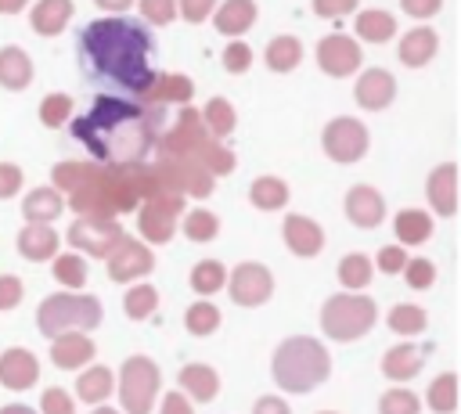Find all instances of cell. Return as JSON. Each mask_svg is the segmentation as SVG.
Wrapping results in <instances>:
<instances>
[{
    "mask_svg": "<svg viewBox=\"0 0 461 414\" xmlns=\"http://www.w3.org/2000/svg\"><path fill=\"white\" fill-rule=\"evenodd\" d=\"M162 133V112H151L140 101L94 97L90 112L72 119V137L101 166H140Z\"/></svg>",
    "mask_w": 461,
    "mask_h": 414,
    "instance_id": "cell-1",
    "label": "cell"
},
{
    "mask_svg": "<svg viewBox=\"0 0 461 414\" xmlns=\"http://www.w3.org/2000/svg\"><path fill=\"white\" fill-rule=\"evenodd\" d=\"M151 54H155L151 29L133 18H122V14L94 18L79 32V65H83L86 79L115 83L137 97L155 79Z\"/></svg>",
    "mask_w": 461,
    "mask_h": 414,
    "instance_id": "cell-2",
    "label": "cell"
},
{
    "mask_svg": "<svg viewBox=\"0 0 461 414\" xmlns=\"http://www.w3.org/2000/svg\"><path fill=\"white\" fill-rule=\"evenodd\" d=\"M270 371L285 392H310L331 374V356L317 338L295 335V338H285L277 346Z\"/></svg>",
    "mask_w": 461,
    "mask_h": 414,
    "instance_id": "cell-3",
    "label": "cell"
},
{
    "mask_svg": "<svg viewBox=\"0 0 461 414\" xmlns=\"http://www.w3.org/2000/svg\"><path fill=\"white\" fill-rule=\"evenodd\" d=\"M101 299L79 295V292H58L47 295L36 310V328L43 335H61V331H90L101 324Z\"/></svg>",
    "mask_w": 461,
    "mask_h": 414,
    "instance_id": "cell-4",
    "label": "cell"
},
{
    "mask_svg": "<svg viewBox=\"0 0 461 414\" xmlns=\"http://www.w3.org/2000/svg\"><path fill=\"white\" fill-rule=\"evenodd\" d=\"M378 320V310L367 295H353V292H342V295H331L321 310V328L331 342H353L360 335H367Z\"/></svg>",
    "mask_w": 461,
    "mask_h": 414,
    "instance_id": "cell-5",
    "label": "cell"
},
{
    "mask_svg": "<svg viewBox=\"0 0 461 414\" xmlns=\"http://www.w3.org/2000/svg\"><path fill=\"white\" fill-rule=\"evenodd\" d=\"M162 371L148 356H130L119 371V400L126 414H151V403L158 396Z\"/></svg>",
    "mask_w": 461,
    "mask_h": 414,
    "instance_id": "cell-6",
    "label": "cell"
},
{
    "mask_svg": "<svg viewBox=\"0 0 461 414\" xmlns=\"http://www.w3.org/2000/svg\"><path fill=\"white\" fill-rule=\"evenodd\" d=\"M321 148H324V155H328L331 162H342V166L360 162V158L367 155V126H364L360 119L339 115V119H331V122L324 126Z\"/></svg>",
    "mask_w": 461,
    "mask_h": 414,
    "instance_id": "cell-7",
    "label": "cell"
},
{
    "mask_svg": "<svg viewBox=\"0 0 461 414\" xmlns=\"http://www.w3.org/2000/svg\"><path fill=\"white\" fill-rule=\"evenodd\" d=\"M122 227L115 223V216H79L72 227H68V245L86 252V256H97V259H108V252L122 241Z\"/></svg>",
    "mask_w": 461,
    "mask_h": 414,
    "instance_id": "cell-8",
    "label": "cell"
},
{
    "mask_svg": "<svg viewBox=\"0 0 461 414\" xmlns=\"http://www.w3.org/2000/svg\"><path fill=\"white\" fill-rule=\"evenodd\" d=\"M184 202L180 194H155V198H144L140 202V216H137V227L144 234V241L151 245H166L173 234H176V216H180Z\"/></svg>",
    "mask_w": 461,
    "mask_h": 414,
    "instance_id": "cell-9",
    "label": "cell"
},
{
    "mask_svg": "<svg viewBox=\"0 0 461 414\" xmlns=\"http://www.w3.org/2000/svg\"><path fill=\"white\" fill-rule=\"evenodd\" d=\"M227 292L238 306H263L274 295V277L263 263H238L227 274Z\"/></svg>",
    "mask_w": 461,
    "mask_h": 414,
    "instance_id": "cell-10",
    "label": "cell"
},
{
    "mask_svg": "<svg viewBox=\"0 0 461 414\" xmlns=\"http://www.w3.org/2000/svg\"><path fill=\"white\" fill-rule=\"evenodd\" d=\"M360 43L353 40V36H346V32H331V36H324L321 43H317V65H321V72L324 76H331V79H346V76H353L357 68H360Z\"/></svg>",
    "mask_w": 461,
    "mask_h": 414,
    "instance_id": "cell-11",
    "label": "cell"
},
{
    "mask_svg": "<svg viewBox=\"0 0 461 414\" xmlns=\"http://www.w3.org/2000/svg\"><path fill=\"white\" fill-rule=\"evenodd\" d=\"M155 270V256L144 241H133V238H122L112 252H108V277L119 281V284H130L144 274Z\"/></svg>",
    "mask_w": 461,
    "mask_h": 414,
    "instance_id": "cell-12",
    "label": "cell"
},
{
    "mask_svg": "<svg viewBox=\"0 0 461 414\" xmlns=\"http://www.w3.org/2000/svg\"><path fill=\"white\" fill-rule=\"evenodd\" d=\"M353 97H357V104H360L364 112H382V108H389L393 97H396V79H393V72H385V68H364L360 79H357V86H353Z\"/></svg>",
    "mask_w": 461,
    "mask_h": 414,
    "instance_id": "cell-13",
    "label": "cell"
},
{
    "mask_svg": "<svg viewBox=\"0 0 461 414\" xmlns=\"http://www.w3.org/2000/svg\"><path fill=\"white\" fill-rule=\"evenodd\" d=\"M346 216H349L353 227L375 230V227L385 220V202H382V194H378L375 187L357 184V187L346 191Z\"/></svg>",
    "mask_w": 461,
    "mask_h": 414,
    "instance_id": "cell-14",
    "label": "cell"
},
{
    "mask_svg": "<svg viewBox=\"0 0 461 414\" xmlns=\"http://www.w3.org/2000/svg\"><path fill=\"white\" fill-rule=\"evenodd\" d=\"M285 245H288V252L292 256H299V259H313L321 248H324V230L310 220V216H303V212H292V216H285Z\"/></svg>",
    "mask_w": 461,
    "mask_h": 414,
    "instance_id": "cell-15",
    "label": "cell"
},
{
    "mask_svg": "<svg viewBox=\"0 0 461 414\" xmlns=\"http://www.w3.org/2000/svg\"><path fill=\"white\" fill-rule=\"evenodd\" d=\"M40 378V360L29 349H7L0 353V385H7L11 392H25L32 389Z\"/></svg>",
    "mask_w": 461,
    "mask_h": 414,
    "instance_id": "cell-16",
    "label": "cell"
},
{
    "mask_svg": "<svg viewBox=\"0 0 461 414\" xmlns=\"http://www.w3.org/2000/svg\"><path fill=\"white\" fill-rule=\"evenodd\" d=\"M425 194H429L432 212H439V216H454V212H457V166H454V162L436 166V169L429 173Z\"/></svg>",
    "mask_w": 461,
    "mask_h": 414,
    "instance_id": "cell-17",
    "label": "cell"
},
{
    "mask_svg": "<svg viewBox=\"0 0 461 414\" xmlns=\"http://www.w3.org/2000/svg\"><path fill=\"white\" fill-rule=\"evenodd\" d=\"M50 360L61 371H76V367H83V364L94 360V342L83 331H61L50 342Z\"/></svg>",
    "mask_w": 461,
    "mask_h": 414,
    "instance_id": "cell-18",
    "label": "cell"
},
{
    "mask_svg": "<svg viewBox=\"0 0 461 414\" xmlns=\"http://www.w3.org/2000/svg\"><path fill=\"white\" fill-rule=\"evenodd\" d=\"M140 97H144V104H191L194 83L180 72H158Z\"/></svg>",
    "mask_w": 461,
    "mask_h": 414,
    "instance_id": "cell-19",
    "label": "cell"
},
{
    "mask_svg": "<svg viewBox=\"0 0 461 414\" xmlns=\"http://www.w3.org/2000/svg\"><path fill=\"white\" fill-rule=\"evenodd\" d=\"M72 11H76L72 0H36L29 11V25L36 36H58L72 22Z\"/></svg>",
    "mask_w": 461,
    "mask_h": 414,
    "instance_id": "cell-20",
    "label": "cell"
},
{
    "mask_svg": "<svg viewBox=\"0 0 461 414\" xmlns=\"http://www.w3.org/2000/svg\"><path fill=\"white\" fill-rule=\"evenodd\" d=\"M439 50V36L429 25H414L411 32L400 36V61L407 68H421L432 61V54Z\"/></svg>",
    "mask_w": 461,
    "mask_h": 414,
    "instance_id": "cell-21",
    "label": "cell"
},
{
    "mask_svg": "<svg viewBox=\"0 0 461 414\" xmlns=\"http://www.w3.org/2000/svg\"><path fill=\"white\" fill-rule=\"evenodd\" d=\"M256 14H259L256 0H223L216 7V14H212V25L223 36H241V32H249L256 25Z\"/></svg>",
    "mask_w": 461,
    "mask_h": 414,
    "instance_id": "cell-22",
    "label": "cell"
},
{
    "mask_svg": "<svg viewBox=\"0 0 461 414\" xmlns=\"http://www.w3.org/2000/svg\"><path fill=\"white\" fill-rule=\"evenodd\" d=\"M61 212H65V198L58 187H32L22 198V216L29 223H54Z\"/></svg>",
    "mask_w": 461,
    "mask_h": 414,
    "instance_id": "cell-23",
    "label": "cell"
},
{
    "mask_svg": "<svg viewBox=\"0 0 461 414\" xmlns=\"http://www.w3.org/2000/svg\"><path fill=\"white\" fill-rule=\"evenodd\" d=\"M18 252H22L29 263L50 259V256H58V234H54L47 223H29V227H22V234H18Z\"/></svg>",
    "mask_w": 461,
    "mask_h": 414,
    "instance_id": "cell-24",
    "label": "cell"
},
{
    "mask_svg": "<svg viewBox=\"0 0 461 414\" xmlns=\"http://www.w3.org/2000/svg\"><path fill=\"white\" fill-rule=\"evenodd\" d=\"M32 83V61L22 47H0V86L25 90Z\"/></svg>",
    "mask_w": 461,
    "mask_h": 414,
    "instance_id": "cell-25",
    "label": "cell"
},
{
    "mask_svg": "<svg viewBox=\"0 0 461 414\" xmlns=\"http://www.w3.org/2000/svg\"><path fill=\"white\" fill-rule=\"evenodd\" d=\"M421 364H425V356L418 353V346L400 342V346H393V349L382 356V374L393 378V382H407V378H414V374L421 371Z\"/></svg>",
    "mask_w": 461,
    "mask_h": 414,
    "instance_id": "cell-26",
    "label": "cell"
},
{
    "mask_svg": "<svg viewBox=\"0 0 461 414\" xmlns=\"http://www.w3.org/2000/svg\"><path fill=\"white\" fill-rule=\"evenodd\" d=\"M353 29H357V36L364 43H385V40L396 36V18L389 11H382V7H367V11L357 14Z\"/></svg>",
    "mask_w": 461,
    "mask_h": 414,
    "instance_id": "cell-27",
    "label": "cell"
},
{
    "mask_svg": "<svg viewBox=\"0 0 461 414\" xmlns=\"http://www.w3.org/2000/svg\"><path fill=\"white\" fill-rule=\"evenodd\" d=\"M180 389H187L191 400L209 403V400L220 392V374H216L209 364H187V367L180 371Z\"/></svg>",
    "mask_w": 461,
    "mask_h": 414,
    "instance_id": "cell-28",
    "label": "cell"
},
{
    "mask_svg": "<svg viewBox=\"0 0 461 414\" xmlns=\"http://www.w3.org/2000/svg\"><path fill=\"white\" fill-rule=\"evenodd\" d=\"M393 230L403 245H421L432 238V216L421 212V209H400L396 220H393Z\"/></svg>",
    "mask_w": 461,
    "mask_h": 414,
    "instance_id": "cell-29",
    "label": "cell"
},
{
    "mask_svg": "<svg viewBox=\"0 0 461 414\" xmlns=\"http://www.w3.org/2000/svg\"><path fill=\"white\" fill-rule=\"evenodd\" d=\"M112 389H115V378H112V371H108L104 364L86 367V371L79 374V382H76V396H79L83 403H94V407H97L101 400H108Z\"/></svg>",
    "mask_w": 461,
    "mask_h": 414,
    "instance_id": "cell-30",
    "label": "cell"
},
{
    "mask_svg": "<svg viewBox=\"0 0 461 414\" xmlns=\"http://www.w3.org/2000/svg\"><path fill=\"white\" fill-rule=\"evenodd\" d=\"M249 202L263 212H274V209H285L288 205V184L281 176H259L252 180L249 187Z\"/></svg>",
    "mask_w": 461,
    "mask_h": 414,
    "instance_id": "cell-31",
    "label": "cell"
},
{
    "mask_svg": "<svg viewBox=\"0 0 461 414\" xmlns=\"http://www.w3.org/2000/svg\"><path fill=\"white\" fill-rule=\"evenodd\" d=\"M267 68L270 72H292L299 61H303V43L295 36H274L267 43Z\"/></svg>",
    "mask_w": 461,
    "mask_h": 414,
    "instance_id": "cell-32",
    "label": "cell"
},
{
    "mask_svg": "<svg viewBox=\"0 0 461 414\" xmlns=\"http://www.w3.org/2000/svg\"><path fill=\"white\" fill-rule=\"evenodd\" d=\"M198 115H202V126H205L216 140H220V137H230V130H234V122H238L234 104H230L227 97H209Z\"/></svg>",
    "mask_w": 461,
    "mask_h": 414,
    "instance_id": "cell-33",
    "label": "cell"
},
{
    "mask_svg": "<svg viewBox=\"0 0 461 414\" xmlns=\"http://www.w3.org/2000/svg\"><path fill=\"white\" fill-rule=\"evenodd\" d=\"M180 230L187 234V241L205 245V241H212V238L220 234V216L209 212V209H191V212L180 220Z\"/></svg>",
    "mask_w": 461,
    "mask_h": 414,
    "instance_id": "cell-34",
    "label": "cell"
},
{
    "mask_svg": "<svg viewBox=\"0 0 461 414\" xmlns=\"http://www.w3.org/2000/svg\"><path fill=\"white\" fill-rule=\"evenodd\" d=\"M223 284H227V270H223L220 259H202V263H194V270H191V288H194L198 295H216Z\"/></svg>",
    "mask_w": 461,
    "mask_h": 414,
    "instance_id": "cell-35",
    "label": "cell"
},
{
    "mask_svg": "<svg viewBox=\"0 0 461 414\" xmlns=\"http://www.w3.org/2000/svg\"><path fill=\"white\" fill-rule=\"evenodd\" d=\"M371 274H375V266H371V259L360 256V252H349V256H342V263H339V281H342L349 292H360L364 284H371Z\"/></svg>",
    "mask_w": 461,
    "mask_h": 414,
    "instance_id": "cell-36",
    "label": "cell"
},
{
    "mask_svg": "<svg viewBox=\"0 0 461 414\" xmlns=\"http://www.w3.org/2000/svg\"><path fill=\"white\" fill-rule=\"evenodd\" d=\"M425 400H429V407L436 410V414H454L457 410V374H439L432 385H429V392H425Z\"/></svg>",
    "mask_w": 461,
    "mask_h": 414,
    "instance_id": "cell-37",
    "label": "cell"
},
{
    "mask_svg": "<svg viewBox=\"0 0 461 414\" xmlns=\"http://www.w3.org/2000/svg\"><path fill=\"white\" fill-rule=\"evenodd\" d=\"M155 306H158V292H155V284H133V288L122 295V310H126L130 320H144V317H151Z\"/></svg>",
    "mask_w": 461,
    "mask_h": 414,
    "instance_id": "cell-38",
    "label": "cell"
},
{
    "mask_svg": "<svg viewBox=\"0 0 461 414\" xmlns=\"http://www.w3.org/2000/svg\"><path fill=\"white\" fill-rule=\"evenodd\" d=\"M425 324H429V317L421 306L400 302L389 310V331H396V335H418V331H425Z\"/></svg>",
    "mask_w": 461,
    "mask_h": 414,
    "instance_id": "cell-39",
    "label": "cell"
},
{
    "mask_svg": "<svg viewBox=\"0 0 461 414\" xmlns=\"http://www.w3.org/2000/svg\"><path fill=\"white\" fill-rule=\"evenodd\" d=\"M184 328L191 331V335H212L216 328H220V310L212 306V302H194V306H187V313H184Z\"/></svg>",
    "mask_w": 461,
    "mask_h": 414,
    "instance_id": "cell-40",
    "label": "cell"
},
{
    "mask_svg": "<svg viewBox=\"0 0 461 414\" xmlns=\"http://www.w3.org/2000/svg\"><path fill=\"white\" fill-rule=\"evenodd\" d=\"M54 277H58V284H65V288H83L86 284V263H83V256H76V252H68V256H54Z\"/></svg>",
    "mask_w": 461,
    "mask_h": 414,
    "instance_id": "cell-41",
    "label": "cell"
},
{
    "mask_svg": "<svg viewBox=\"0 0 461 414\" xmlns=\"http://www.w3.org/2000/svg\"><path fill=\"white\" fill-rule=\"evenodd\" d=\"M68 119H72V97H68V94H47V97L40 101V122H43V126L58 130V126H65Z\"/></svg>",
    "mask_w": 461,
    "mask_h": 414,
    "instance_id": "cell-42",
    "label": "cell"
},
{
    "mask_svg": "<svg viewBox=\"0 0 461 414\" xmlns=\"http://www.w3.org/2000/svg\"><path fill=\"white\" fill-rule=\"evenodd\" d=\"M90 166H94V162H58V166H54V187L68 194L72 187L83 184V176L90 173Z\"/></svg>",
    "mask_w": 461,
    "mask_h": 414,
    "instance_id": "cell-43",
    "label": "cell"
},
{
    "mask_svg": "<svg viewBox=\"0 0 461 414\" xmlns=\"http://www.w3.org/2000/svg\"><path fill=\"white\" fill-rule=\"evenodd\" d=\"M400 274L407 277L411 288H432V281H436V266L429 259H421V256H407V263H403Z\"/></svg>",
    "mask_w": 461,
    "mask_h": 414,
    "instance_id": "cell-44",
    "label": "cell"
},
{
    "mask_svg": "<svg viewBox=\"0 0 461 414\" xmlns=\"http://www.w3.org/2000/svg\"><path fill=\"white\" fill-rule=\"evenodd\" d=\"M378 410L382 414H418V396L407 392V389H389L378 400Z\"/></svg>",
    "mask_w": 461,
    "mask_h": 414,
    "instance_id": "cell-45",
    "label": "cell"
},
{
    "mask_svg": "<svg viewBox=\"0 0 461 414\" xmlns=\"http://www.w3.org/2000/svg\"><path fill=\"white\" fill-rule=\"evenodd\" d=\"M249 65H252L249 43H245V40H230V43L223 47V68H227L230 76H241V72H249Z\"/></svg>",
    "mask_w": 461,
    "mask_h": 414,
    "instance_id": "cell-46",
    "label": "cell"
},
{
    "mask_svg": "<svg viewBox=\"0 0 461 414\" xmlns=\"http://www.w3.org/2000/svg\"><path fill=\"white\" fill-rule=\"evenodd\" d=\"M140 18L148 25H169L176 18V0H140Z\"/></svg>",
    "mask_w": 461,
    "mask_h": 414,
    "instance_id": "cell-47",
    "label": "cell"
},
{
    "mask_svg": "<svg viewBox=\"0 0 461 414\" xmlns=\"http://www.w3.org/2000/svg\"><path fill=\"white\" fill-rule=\"evenodd\" d=\"M25 295V284L14 274H0V310H14Z\"/></svg>",
    "mask_w": 461,
    "mask_h": 414,
    "instance_id": "cell-48",
    "label": "cell"
},
{
    "mask_svg": "<svg viewBox=\"0 0 461 414\" xmlns=\"http://www.w3.org/2000/svg\"><path fill=\"white\" fill-rule=\"evenodd\" d=\"M40 407H43V414H76V403H72V396L65 389H47Z\"/></svg>",
    "mask_w": 461,
    "mask_h": 414,
    "instance_id": "cell-49",
    "label": "cell"
},
{
    "mask_svg": "<svg viewBox=\"0 0 461 414\" xmlns=\"http://www.w3.org/2000/svg\"><path fill=\"white\" fill-rule=\"evenodd\" d=\"M360 0H313V14L321 18H346L357 11Z\"/></svg>",
    "mask_w": 461,
    "mask_h": 414,
    "instance_id": "cell-50",
    "label": "cell"
},
{
    "mask_svg": "<svg viewBox=\"0 0 461 414\" xmlns=\"http://www.w3.org/2000/svg\"><path fill=\"white\" fill-rule=\"evenodd\" d=\"M176 11H180L187 22H205V18L216 11V0H176Z\"/></svg>",
    "mask_w": 461,
    "mask_h": 414,
    "instance_id": "cell-51",
    "label": "cell"
},
{
    "mask_svg": "<svg viewBox=\"0 0 461 414\" xmlns=\"http://www.w3.org/2000/svg\"><path fill=\"white\" fill-rule=\"evenodd\" d=\"M403 263H407V256H403L400 245H385V248H378V270H382V274H400Z\"/></svg>",
    "mask_w": 461,
    "mask_h": 414,
    "instance_id": "cell-52",
    "label": "cell"
},
{
    "mask_svg": "<svg viewBox=\"0 0 461 414\" xmlns=\"http://www.w3.org/2000/svg\"><path fill=\"white\" fill-rule=\"evenodd\" d=\"M22 187V169L14 162H0V198H14Z\"/></svg>",
    "mask_w": 461,
    "mask_h": 414,
    "instance_id": "cell-53",
    "label": "cell"
},
{
    "mask_svg": "<svg viewBox=\"0 0 461 414\" xmlns=\"http://www.w3.org/2000/svg\"><path fill=\"white\" fill-rule=\"evenodd\" d=\"M400 7H403L411 18H432V14L443 7V0H400Z\"/></svg>",
    "mask_w": 461,
    "mask_h": 414,
    "instance_id": "cell-54",
    "label": "cell"
},
{
    "mask_svg": "<svg viewBox=\"0 0 461 414\" xmlns=\"http://www.w3.org/2000/svg\"><path fill=\"white\" fill-rule=\"evenodd\" d=\"M252 414H292V410H288V403L277 400V396H259L256 407H252Z\"/></svg>",
    "mask_w": 461,
    "mask_h": 414,
    "instance_id": "cell-55",
    "label": "cell"
},
{
    "mask_svg": "<svg viewBox=\"0 0 461 414\" xmlns=\"http://www.w3.org/2000/svg\"><path fill=\"white\" fill-rule=\"evenodd\" d=\"M162 414H194V410H191V403L184 400V392H169V396L162 400Z\"/></svg>",
    "mask_w": 461,
    "mask_h": 414,
    "instance_id": "cell-56",
    "label": "cell"
},
{
    "mask_svg": "<svg viewBox=\"0 0 461 414\" xmlns=\"http://www.w3.org/2000/svg\"><path fill=\"white\" fill-rule=\"evenodd\" d=\"M101 11H108V14H122V11H130V4L133 0H94Z\"/></svg>",
    "mask_w": 461,
    "mask_h": 414,
    "instance_id": "cell-57",
    "label": "cell"
},
{
    "mask_svg": "<svg viewBox=\"0 0 461 414\" xmlns=\"http://www.w3.org/2000/svg\"><path fill=\"white\" fill-rule=\"evenodd\" d=\"M25 4L29 0H0V14H18V11H25Z\"/></svg>",
    "mask_w": 461,
    "mask_h": 414,
    "instance_id": "cell-58",
    "label": "cell"
},
{
    "mask_svg": "<svg viewBox=\"0 0 461 414\" xmlns=\"http://www.w3.org/2000/svg\"><path fill=\"white\" fill-rule=\"evenodd\" d=\"M0 414H36V410L25 403H11V407H0Z\"/></svg>",
    "mask_w": 461,
    "mask_h": 414,
    "instance_id": "cell-59",
    "label": "cell"
},
{
    "mask_svg": "<svg viewBox=\"0 0 461 414\" xmlns=\"http://www.w3.org/2000/svg\"><path fill=\"white\" fill-rule=\"evenodd\" d=\"M90 414H119V410H112V407H104V403H101V407H94Z\"/></svg>",
    "mask_w": 461,
    "mask_h": 414,
    "instance_id": "cell-60",
    "label": "cell"
},
{
    "mask_svg": "<svg viewBox=\"0 0 461 414\" xmlns=\"http://www.w3.org/2000/svg\"><path fill=\"white\" fill-rule=\"evenodd\" d=\"M321 414H331V410H321Z\"/></svg>",
    "mask_w": 461,
    "mask_h": 414,
    "instance_id": "cell-61",
    "label": "cell"
}]
</instances>
